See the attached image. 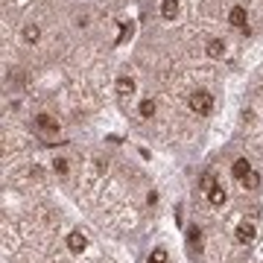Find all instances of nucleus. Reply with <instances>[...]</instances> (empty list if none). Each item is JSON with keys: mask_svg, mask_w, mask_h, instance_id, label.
I'll use <instances>...</instances> for the list:
<instances>
[{"mask_svg": "<svg viewBox=\"0 0 263 263\" xmlns=\"http://www.w3.org/2000/svg\"><path fill=\"white\" fill-rule=\"evenodd\" d=\"M249 173H252V161H249V158H237V161L231 164V176H234L237 182H243Z\"/></svg>", "mask_w": 263, "mask_h": 263, "instance_id": "3", "label": "nucleus"}, {"mask_svg": "<svg viewBox=\"0 0 263 263\" xmlns=\"http://www.w3.org/2000/svg\"><path fill=\"white\" fill-rule=\"evenodd\" d=\"M225 199H228V196H225V190H223V187H220V184H217V187H211V190H208V202H211V205H214V208H220V205H225Z\"/></svg>", "mask_w": 263, "mask_h": 263, "instance_id": "7", "label": "nucleus"}, {"mask_svg": "<svg viewBox=\"0 0 263 263\" xmlns=\"http://www.w3.org/2000/svg\"><path fill=\"white\" fill-rule=\"evenodd\" d=\"M243 184H246V187H249V190H258V187H261V176H258V173H255V170H252V173H249V176H246V179H243Z\"/></svg>", "mask_w": 263, "mask_h": 263, "instance_id": "13", "label": "nucleus"}, {"mask_svg": "<svg viewBox=\"0 0 263 263\" xmlns=\"http://www.w3.org/2000/svg\"><path fill=\"white\" fill-rule=\"evenodd\" d=\"M85 246H88V240H85L79 231L67 234V249H70V252H76V255H79V252H85Z\"/></svg>", "mask_w": 263, "mask_h": 263, "instance_id": "5", "label": "nucleus"}, {"mask_svg": "<svg viewBox=\"0 0 263 263\" xmlns=\"http://www.w3.org/2000/svg\"><path fill=\"white\" fill-rule=\"evenodd\" d=\"M117 94H123V97L135 94V79H132V76H120V79H117Z\"/></svg>", "mask_w": 263, "mask_h": 263, "instance_id": "10", "label": "nucleus"}, {"mask_svg": "<svg viewBox=\"0 0 263 263\" xmlns=\"http://www.w3.org/2000/svg\"><path fill=\"white\" fill-rule=\"evenodd\" d=\"M211 187H217V182H214V176H211V173H205V176H202V190L208 193Z\"/></svg>", "mask_w": 263, "mask_h": 263, "instance_id": "17", "label": "nucleus"}, {"mask_svg": "<svg viewBox=\"0 0 263 263\" xmlns=\"http://www.w3.org/2000/svg\"><path fill=\"white\" fill-rule=\"evenodd\" d=\"M187 249H190V255H196L202 249V231L199 228H190L187 231Z\"/></svg>", "mask_w": 263, "mask_h": 263, "instance_id": "6", "label": "nucleus"}, {"mask_svg": "<svg viewBox=\"0 0 263 263\" xmlns=\"http://www.w3.org/2000/svg\"><path fill=\"white\" fill-rule=\"evenodd\" d=\"M35 126H38L41 132H59V120H53L50 114H38V117H35Z\"/></svg>", "mask_w": 263, "mask_h": 263, "instance_id": "4", "label": "nucleus"}, {"mask_svg": "<svg viewBox=\"0 0 263 263\" xmlns=\"http://www.w3.org/2000/svg\"><path fill=\"white\" fill-rule=\"evenodd\" d=\"M67 164H70V161H67V158H56V161H53V170H56V173H59V176H64V173H67V170H70V167H67Z\"/></svg>", "mask_w": 263, "mask_h": 263, "instance_id": "15", "label": "nucleus"}, {"mask_svg": "<svg viewBox=\"0 0 263 263\" xmlns=\"http://www.w3.org/2000/svg\"><path fill=\"white\" fill-rule=\"evenodd\" d=\"M237 240H240V243H252V240H255V225H252V223L237 225Z\"/></svg>", "mask_w": 263, "mask_h": 263, "instance_id": "8", "label": "nucleus"}, {"mask_svg": "<svg viewBox=\"0 0 263 263\" xmlns=\"http://www.w3.org/2000/svg\"><path fill=\"white\" fill-rule=\"evenodd\" d=\"M228 23H231L234 29H246V23H249V12H246V6H231V12H228Z\"/></svg>", "mask_w": 263, "mask_h": 263, "instance_id": "2", "label": "nucleus"}, {"mask_svg": "<svg viewBox=\"0 0 263 263\" xmlns=\"http://www.w3.org/2000/svg\"><path fill=\"white\" fill-rule=\"evenodd\" d=\"M155 114V102L152 100H143L141 102V117H152Z\"/></svg>", "mask_w": 263, "mask_h": 263, "instance_id": "14", "label": "nucleus"}, {"mask_svg": "<svg viewBox=\"0 0 263 263\" xmlns=\"http://www.w3.org/2000/svg\"><path fill=\"white\" fill-rule=\"evenodd\" d=\"M146 263H167V252H164V249H155V252L149 255V261H146Z\"/></svg>", "mask_w": 263, "mask_h": 263, "instance_id": "16", "label": "nucleus"}, {"mask_svg": "<svg viewBox=\"0 0 263 263\" xmlns=\"http://www.w3.org/2000/svg\"><path fill=\"white\" fill-rule=\"evenodd\" d=\"M190 108L205 117V114L214 111V97H211L208 91H193V94H190Z\"/></svg>", "mask_w": 263, "mask_h": 263, "instance_id": "1", "label": "nucleus"}, {"mask_svg": "<svg viewBox=\"0 0 263 263\" xmlns=\"http://www.w3.org/2000/svg\"><path fill=\"white\" fill-rule=\"evenodd\" d=\"M161 15H164L167 20H173V18L179 15V0H161Z\"/></svg>", "mask_w": 263, "mask_h": 263, "instance_id": "11", "label": "nucleus"}, {"mask_svg": "<svg viewBox=\"0 0 263 263\" xmlns=\"http://www.w3.org/2000/svg\"><path fill=\"white\" fill-rule=\"evenodd\" d=\"M38 38H41V29H38L35 23L23 26V41H26V44H38Z\"/></svg>", "mask_w": 263, "mask_h": 263, "instance_id": "12", "label": "nucleus"}, {"mask_svg": "<svg viewBox=\"0 0 263 263\" xmlns=\"http://www.w3.org/2000/svg\"><path fill=\"white\" fill-rule=\"evenodd\" d=\"M129 35H132V23H123V29H120V41L129 38Z\"/></svg>", "mask_w": 263, "mask_h": 263, "instance_id": "18", "label": "nucleus"}, {"mask_svg": "<svg viewBox=\"0 0 263 263\" xmlns=\"http://www.w3.org/2000/svg\"><path fill=\"white\" fill-rule=\"evenodd\" d=\"M223 53H225V41H223V38H211V41H208V56H211V59H220Z\"/></svg>", "mask_w": 263, "mask_h": 263, "instance_id": "9", "label": "nucleus"}]
</instances>
